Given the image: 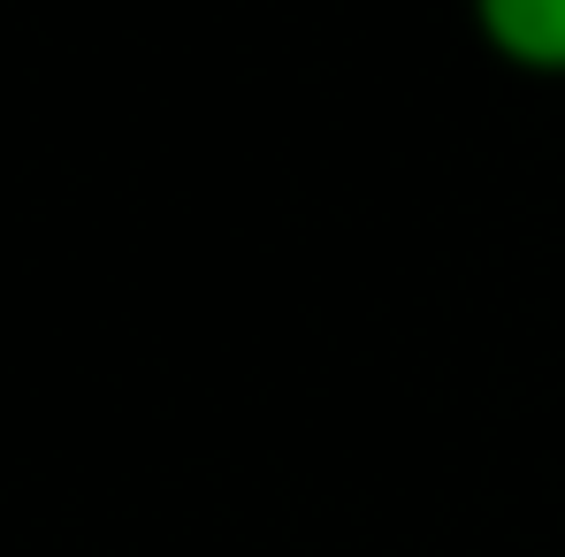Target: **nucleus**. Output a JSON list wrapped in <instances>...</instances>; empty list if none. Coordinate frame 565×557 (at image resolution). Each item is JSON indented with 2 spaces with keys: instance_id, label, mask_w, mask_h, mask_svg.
Segmentation results:
<instances>
[{
  "instance_id": "obj_1",
  "label": "nucleus",
  "mask_w": 565,
  "mask_h": 557,
  "mask_svg": "<svg viewBox=\"0 0 565 557\" xmlns=\"http://www.w3.org/2000/svg\"><path fill=\"white\" fill-rule=\"evenodd\" d=\"M481 46L504 69L565 77V0H467Z\"/></svg>"
}]
</instances>
